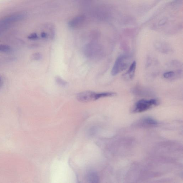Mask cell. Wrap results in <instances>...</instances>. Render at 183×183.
Instances as JSON below:
<instances>
[{"instance_id": "obj_11", "label": "cell", "mask_w": 183, "mask_h": 183, "mask_svg": "<svg viewBox=\"0 0 183 183\" xmlns=\"http://www.w3.org/2000/svg\"><path fill=\"white\" fill-rule=\"evenodd\" d=\"M42 58V55L39 53H35L32 55V58L35 60H40Z\"/></svg>"}, {"instance_id": "obj_13", "label": "cell", "mask_w": 183, "mask_h": 183, "mask_svg": "<svg viewBox=\"0 0 183 183\" xmlns=\"http://www.w3.org/2000/svg\"><path fill=\"white\" fill-rule=\"evenodd\" d=\"M28 38L31 40H36L38 38V37L37 34L36 33H33L29 35L28 36Z\"/></svg>"}, {"instance_id": "obj_7", "label": "cell", "mask_w": 183, "mask_h": 183, "mask_svg": "<svg viewBox=\"0 0 183 183\" xmlns=\"http://www.w3.org/2000/svg\"><path fill=\"white\" fill-rule=\"evenodd\" d=\"M55 81L57 84L60 86L65 87L68 85V82L60 76L55 77Z\"/></svg>"}, {"instance_id": "obj_15", "label": "cell", "mask_w": 183, "mask_h": 183, "mask_svg": "<svg viewBox=\"0 0 183 183\" xmlns=\"http://www.w3.org/2000/svg\"><path fill=\"white\" fill-rule=\"evenodd\" d=\"M1 77H0V85L1 84Z\"/></svg>"}, {"instance_id": "obj_9", "label": "cell", "mask_w": 183, "mask_h": 183, "mask_svg": "<svg viewBox=\"0 0 183 183\" xmlns=\"http://www.w3.org/2000/svg\"><path fill=\"white\" fill-rule=\"evenodd\" d=\"M143 122L144 123L151 125H156L157 124V122L154 119L151 118H146L144 119Z\"/></svg>"}, {"instance_id": "obj_2", "label": "cell", "mask_w": 183, "mask_h": 183, "mask_svg": "<svg viewBox=\"0 0 183 183\" xmlns=\"http://www.w3.org/2000/svg\"><path fill=\"white\" fill-rule=\"evenodd\" d=\"M159 104V101L156 99L149 100L142 99L136 103L133 111L135 112H141L145 111L149 109L156 107Z\"/></svg>"}, {"instance_id": "obj_4", "label": "cell", "mask_w": 183, "mask_h": 183, "mask_svg": "<svg viewBox=\"0 0 183 183\" xmlns=\"http://www.w3.org/2000/svg\"><path fill=\"white\" fill-rule=\"evenodd\" d=\"M100 47L94 43H89L85 46L84 53L85 56L90 58H95L98 55Z\"/></svg>"}, {"instance_id": "obj_8", "label": "cell", "mask_w": 183, "mask_h": 183, "mask_svg": "<svg viewBox=\"0 0 183 183\" xmlns=\"http://www.w3.org/2000/svg\"><path fill=\"white\" fill-rule=\"evenodd\" d=\"M12 49L11 47L7 45H0V52L8 53L11 52Z\"/></svg>"}, {"instance_id": "obj_3", "label": "cell", "mask_w": 183, "mask_h": 183, "mask_svg": "<svg viewBox=\"0 0 183 183\" xmlns=\"http://www.w3.org/2000/svg\"><path fill=\"white\" fill-rule=\"evenodd\" d=\"M76 98L78 101L84 102L95 101L100 99L99 92L90 90L80 92L77 94Z\"/></svg>"}, {"instance_id": "obj_5", "label": "cell", "mask_w": 183, "mask_h": 183, "mask_svg": "<svg viewBox=\"0 0 183 183\" xmlns=\"http://www.w3.org/2000/svg\"><path fill=\"white\" fill-rule=\"evenodd\" d=\"M136 68V61L133 62L130 65L126 72L124 74L123 77L125 79L129 80H132L135 77Z\"/></svg>"}, {"instance_id": "obj_6", "label": "cell", "mask_w": 183, "mask_h": 183, "mask_svg": "<svg viewBox=\"0 0 183 183\" xmlns=\"http://www.w3.org/2000/svg\"><path fill=\"white\" fill-rule=\"evenodd\" d=\"M85 20V17L80 16L75 17L69 23V26L70 27L75 28L78 27Z\"/></svg>"}, {"instance_id": "obj_10", "label": "cell", "mask_w": 183, "mask_h": 183, "mask_svg": "<svg viewBox=\"0 0 183 183\" xmlns=\"http://www.w3.org/2000/svg\"><path fill=\"white\" fill-rule=\"evenodd\" d=\"M176 74L174 71H170L164 73L163 75V77L166 79H172L175 76Z\"/></svg>"}, {"instance_id": "obj_1", "label": "cell", "mask_w": 183, "mask_h": 183, "mask_svg": "<svg viewBox=\"0 0 183 183\" xmlns=\"http://www.w3.org/2000/svg\"><path fill=\"white\" fill-rule=\"evenodd\" d=\"M130 64L129 57L126 55H121L116 60L111 70V74L115 76L126 69Z\"/></svg>"}, {"instance_id": "obj_12", "label": "cell", "mask_w": 183, "mask_h": 183, "mask_svg": "<svg viewBox=\"0 0 183 183\" xmlns=\"http://www.w3.org/2000/svg\"><path fill=\"white\" fill-rule=\"evenodd\" d=\"M89 180V181H92L93 182H96L97 181H98V177L96 175V174L94 173L90 174H89V176L88 177Z\"/></svg>"}, {"instance_id": "obj_14", "label": "cell", "mask_w": 183, "mask_h": 183, "mask_svg": "<svg viewBox=\"0 0 183 183\" xmlns=\"http://www.w3.org/2000/svg\"><path fill=\"white\" fill-rule=\"evenodd\" d=\"M41 36L43 38H46L47 37V34L46 33L42 32L41 33Z\"/></svg>"}]
</instances>
